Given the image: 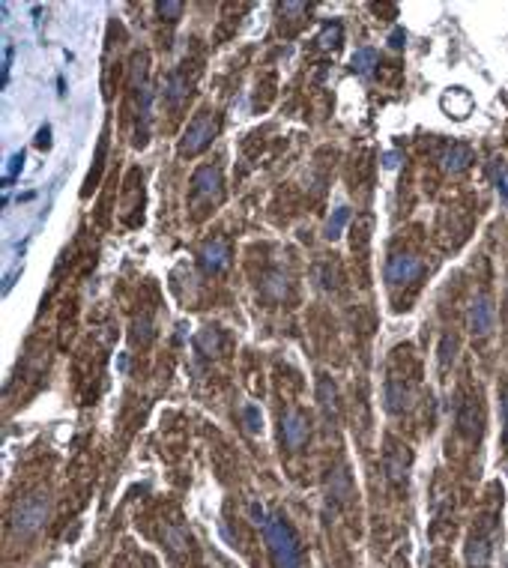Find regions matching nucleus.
<instances>
[{
  "mask_svg": "<svg viewBox=\"0 0 508 568\" xmlns=\"http://www.w3.org/2000/svg\"><path fill=\"white\" fill-rule=\"evenodd\" d=\"M263 530H266V545H270V557L275 568H302V547L293 530L284 523V518L272 515Z\"/></svg>",
  "mask_w": 508,
  "mask_h": 568,
  "instance_id": "nucleus-1",
  "label": "nucleus"
},
{
  "mask_svg": "<svg viewBox=\"0 0 508 568\" xmlns=\"http://www.w3.org/2000/svg\"><path fill=\"white\" fill-rule=\"evenodd\" d=\"M219 117L212 114V111H200V114H195V120L189 126H185V132H183V138H180V156H197V153H204L207 147L212 144V138L219 135Z\"/></svg>",
  "mask_w": 508,
  "mask_h": 568,
  "instance_id": "nucleus-2",
  "label": "nucleus"
},
{
  "mask_svg": "<svg viewBox=\"0 0 508 568\" xmlns=\"http://www.w3.org/2000/svg\"><path fill=\"white\" fill-rule=\"evenodd\" d=\"M45 515H48V499L42 494L24 496L21 503H16V509H12V530L18 535H33L39 526L45 523Z\"/></svg>",
  "mask_w": 508,
  "mask_h": 568,
  "instance_id": "nucleus-3",
  "label": "nucleus"
},
{
  "mask_svg": "<svg viewBox=\"0 0 508 568\" xmlns=\"http://www.w3.org/2000/svg\"><path fill=\"white\" fill-rule=\"evenodd\" d=\"M224 198V183L219 168H197L192 177V204H219Z\"/></svg>",
  "mask_w": 508,
  "mask_h": 568,
  "instance_id": "nucleus-4",
  "label": "nucleus"
},
{
  "mask_svg": "<svg viewBox=\"0 0 508 568\" xmlns=\"http://www.w3.org/2000/svg\"><path fill=\"white\" fill-rule=\"evenodd\" d=\"M466 323H470V332L475 338H487L497 326V305L487 293H475L473 302H470V311H466Z\"/></svg>",
  "mask_w": 508,
  "mask_h": 568,
  "instance_id": "nucleus-5",
  "label": "nucleus"
},
{
  "mask_svg": "<svg viewBox=\"0 0 508 568\" xmlns=\"http://www.w3.org/2000/svg\"><path fill=\"white\" fill-rule=\"evenodd\" d=\"M422 276V261L416 254H392L386 261V281L389 284H410Z\"/></svg>",
  "mask_w": 508,
  "mask_h": 568,
  "instance_id": "nucleus-6",
  "label": "nucleus"
},
{
  "mask_svg": "<svg viewBox=\"0 0 508 568\" xmlns=\"http://www.w3.org/2000/svg\"><path fill=\"white\" fill-rule=\"evenodd\" d=\"M410 461H412V455H410L407 445H398L395 440H389V445H386V452H383V467H386L389 482H395V484L404 482L407 470H410Z\"/></svg>",
  "mask_w": 508,
  "mask_h": 568,
  "instance_id": "nucleus-7",
  "label": "nucleus"
},
{
  "mask_svg": "<svg viewBox=\"0 0 508 568\" xmlns=\"http://www.w3.org/2000/svg\"><path fill=\"white\" fill-rule=\"evenodd\" d=\"M282 440L290 449H299V445L308 440V419H305L299 410H290L282 416Z\"/></svg>",
  "mask_w": 508,
  "mask_h": 568,
  "instance_id": "nucleus-8",
  "label": "nucleus"
},
{
  "mask_svg": "<svg viewBox=\"0 0 508 568\" xmlns=\"http://www.w3.org/2000/svg\"><path fill=\"white\" fill-rule=\"evenodd\" d=\"M200 266L207 273H221V269L231 266V246L224 239H209L204 249H200Z\"/></svg>",
  "mask_w": 508,
  "mask_h": 568,
  "instance_id": "nucleus-9",
  "label": "nucleus"
},
{
  "mask_svg": "<svg viewBox=\"0 0 508 568\" xmlns=\"http://www.w3.org/2000/svg\"><path fill=\"white\" fill-rule=\"evenodd\" d=\"M439 105H443V111L449 117L466 120V117H470V111H473V96H470V90H463V87H451L446 96L439 99Z\"/></svg>",
  "mask_w": 508,
  "mask_h": 568,
  "instance_id": "nucleus-10",
  "label": "nucleus"
},
{
  "mask_svg": "<svg viewBox=\"0 0 508 568\" xmlns=\"http://www.w3.org/2000/svg\"><path fill=\"white\" fill-rule=\"evenodd\" d=\"M458 428H461V434H466V437H478V434H481V407H478L475 398H466V401L461 404V410H458Z\"/></svg>",
  "mask_w": 508,
  "mask_h": 568,
  "instance_id": "nucleus-11",
  "label": "nucleus"
},
{
  "mask_svg": "<svg viewBox=\"0 0 508 568\" xmlns=\"http://www.w3.org/2000/svg\"><path fill=\"white\" fill-rule=\"evenodd\" d=\"M473 161H475V153H473V147H466V144H451L443 153V168L449 174H461L470 168Z\"/></svg>",
  "mask_w": 508,
  "mask_h": 568,
  "instance_id": "nucleus-12",
  "label": "nucleus"
},
{
  "mask_svg": "<svg viewBox=\"0 0 508 568\" xmlns=\"http://www.w3.org/2000/svg\"><path fill=\"white\" fill-rule=\"evenodd\" d=\"M463 557H466V568H490V542H487V535H470Z\"/></svg>",
  "mask_w": 508,
  "mask_h": 568,
  "instance_id": "nucleus-13",
  "label": "nucleus"
},
{
  "mask_svg": "<svg viewBox=\"0 0 508 568\" xmlns=\"http://www.w3.org/2000/svg\"><path fill=\"white\" fill-rule=\"evenodd\" d=\"M410 389L398 380V377H392L389 380V386H386V407H389L392 413H400V410H407L410 407Z\"/></svg>",
  "mask_w": 508,
  "mask_h": 568,
  "instance_id": "nucleus-14",
  "label": "nucleus"
},
{
  "mask_svg": "<svg viewBox=\"0 0 508 568\" xmlns=\"http://www.w3.org/2000/svg\"><path fill=\"white\" fill-rule=\"evenodd\" d=\"M326 494H329V499H335V503H344V499L353 494V488H350V476H347L344 470H335V472L329 476V488H326Z\"/></svg>",
  "mask_w": 508,
  "mask_h": 568,
  "instance_id": "nucleus-15",
  "label": "nucleus"
},
{
  "mask_svg": "<svg viewBox=\"0 0 508 568\" xmlns=\"http://www.w3.org/2000/svg\"><path fill=\"white\" fill-rule=\"evenodd\" d=\"M374 66H377V51H374V48H359L353 57H350V69L356 75H371Z\"/></svg>",
  "mask_w": 508,
  "mask_h": 568,
  "instance_id": "nucleus-16",
  "label": "nucleus"
},
{
  "mask_svg": "<svg viewBox=\"0 0 508 568\" xmlns=\"http://www.w3.org/2000/svg\"><path fill=\"white\" fill-rule=\"evenodd\" d=\"M185 96H189V84L183 81V75H180V72L171 75V78H168V87H165V99H168L173 108H177Z\"/></svg>",
  "mask_w": 508,
  "mask_h": 568,
  "instance_id": "nucleus-17",
  "label": "nucleus"
},
{
  "mask_svg": "<svg viewBox=\"0 0 508 568\" xmlns=\"http://www.w3.org/2000/svg\"><path fill=\"white\" fill-rule=\"evenodd\" d=\"M195 344H197V350L204 356H212V353H219V344H221V335L216 332V329H204L197 338H195Z\"/></svg>",
  "mask_w": 508,
  "mask_h": 568,
  "instance_id": "nucleus-18",
  "label": "nucleus"
},
{
  "mask_svg": "<svg viewBox=\"0 0 508 568\" xmlns=\"http://www.w3.org/2000/svg\"><path fill=\"white\" fill-rule=\"evenodd\" d=\"M347 219H350V210H347V207H338L335 215H332L329 225H326V239H338L341 231H344V225H347Z\"/></svg>",
  "mask_w": 508,
  "mask_h": 568,
  "instance_id": "nucleus-19",
  "label": "nucleus"
},
{
  "mask_svg": "<svg viewBox=\"0 0 508 568\" xmlns=\"http://www.w3.org/2000/svg\"><path fill=\"white\" fill-rule=\"evenodd\" d=\"M320 404H323V410H326L329 419L335 416V386H332L326 377L320 380Z\"/></svg>",
  "mask_w": 508,
  "mask_h": 568,
  "instance_id": "nucleus-20",
  "label": "nucleus"
},
{
  "mask_svg": "<svg viewBox=\"0 0 508 568\" xmlns=\"http://www.w3.org/2000/svg\"><path fill=\"white\" fill-rule=\"evenodd\" d=\"M317 42H320V48H338L341 45V24L338 21L335 24H326Z\"/></svg>",
  "mask_w": 508,
  "mask_h": 568,
  "instance_id": "nucleus-21",
  "label": "nucleus"
},
{
  "mask_svg": "<svg viewBox=\"0 0 508 568\" xmlns=\"http://www.w3.org/2000/svg\"><path fill=\"white\" fill-rule=\"evenodd\" d=\"M183 9H185V4H180V0H162V4H156V12L168 21H177L183 16Z\"/></svg>",
  "mask_w": 508,
  "mask_h": 568,
  "instance_id": "nucleus-22",
  "label": "nucleus"
},
{
  "mask_svg": "<svg viewBox=\"0 0 508 568\" xmlns=\"http://www.w3.org/2000/svg\"><path fill=\"white\" fill-rule=\"evenodd\" d=\"M165 542H168V547L173 553H183L185 545H189V538H185L183 530H177V526H168V530H165Z\"/></svg>",
  "mask_w": 508,
  "mask_h": 568,
  "instance_id": "nucleus-23",
  "label": "nucleus"
},
{
  "mask_svg": "<svg viewBox=\"0 0 508 568\" xmlns=\"http://www.w3.org/2000/svg\"><path fill=\"white\" fill-rule=\"evenodd\" d=\"M490 177H493V183H497V188L502 192V198L508 200V168L502 165V161H493V168H490Z\"/></svg>",
  "mask_w": 508,
  "mask_h": 568,
  "instance_id": "nucleus-24",
  "label": "nucleus"
},
{
  "mask_svg": "<svg viewBox=\"0 0 508 568\" xmlns=\"http://www.w3.org/2000/svg\"><path fill=\"white\" fill-rule=\"evenodd\" d=\"M21 168H24V153H16V156H12V159H9V168H6V177H4V186H9L12 180H16V177H18V174H21Z\"/></svg>",
  "mask_w": 508,
  "mask_h": 568,
  "instance_id": "nucleus-25",
  "label": "nucleus"
},
{
  "mask_svg": "<svg viewBox=\"0 0 508 568\" xmlns=\"http://www.w3.org/2000/svg\"><path fill=\"white\" fill-rule=\"evenodd\" d=\"M246 422H248V431L251 434H258V431L263 428V416L258 407H246Z\"/></svg>",
  "mask_w": 508,
  "mask_h": 568,
  "instance_id": "nucleus-26",
  "label": "nucleus"
},
{
  "mask_svg": "<svg viewBox=\"0 0 508 568\" xmlns=\"http://www.w3.org/2000/svg\"><path fill=\"white\" fill-rule=\"evenodd\" d=\"M502 443L508 445V389L502 392Z\"/></svg>",
  "mask_w": 508,
  "mask_h": 568,
  "instance_id": "nucleus-27",
  "label": "nucleus"
},
{
  "mask_svg": "<svg viewBox=\"0 0 508 568\" xmlns=\"http://www.w3.org/2000/svg\"><path fill=\"white\" fill-rule=\"evenodd\" d=\"M36 147H51V129L45 126V129H39V135H36Z\"/></svg>",
  "mask_w": 508,
  "mask_h": 568,
  "instance_id": "nucleus-28",
  "label": "nucleus"
},
{
  "mask_svg": "<svg viewBox=\"0 0 508 568\" xmlns=\"http://www.w3.org/2000/svg\"><path fill=\"white\" fill-rule=\"evenodd\" d=\"M9 66H12V48L4 51V87H6V81H9Z\"/></svg>",
  "mask_w": 508,
  "mask_h": 568,
  "instance_id": "nucleus-29",
  "label": "nucleus"
},
{
  "mask_svg": "<svg viewBox=\"0 0 508 568\" xmlns=\"http://www.w3.org/2000/svg\"><path fill=\"white\" fill-rule=\"evenodd\" d=\"M389 42H392V48H400V45H404V30H395Z\"/></svg>",
  "mask_w": 508,
  "mask_h": 568,
  "instance_id": "nucleus-30",
  "label": "nucleus"
}]
</instances>
